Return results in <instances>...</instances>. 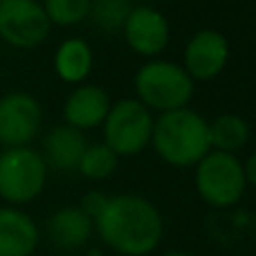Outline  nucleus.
Wrapping results in <instances>:
<instances>
[{"mask_svg": "<svg viewBox=\"0 0 256 256\" xmlns=\"http://www.w3.org/2000/svg\"><path fill=\"white\" fill-rule=\"evenodd\" d=\"M94 232L104 245L122 256H148L160 248L164 220L160 209L144 196L120 194L108 198L94 218Z\"/></svg>", "mask_w": 256, "mask_h": 256, "instance_id": "f257e3e1", "label": "nucleus"}, {"mask_svg": "<svg viewBox=\"0 0 256 256\" xmlns=\"http://www.w3.org/2000/svg\"><path fill=\"white\" fill-rule=\"evenodd\" d=\"M150 144L155 153L171 166H196L212 150L209 122L189 106L162 112L155 117Z\"/></svg>", "mask_w": 256, "mask_h": 256, "instance_id": "f03ea898", "label": "nucleus"}, {"mask_svg": "<svg viewBox=\"0 0 256 256\" xmlns=\"http://www.w3.org/2000/svg\"><path fill=\"white\" fill-rule=\"evenodd\" d=\"M194 79L184 72L180 63L150 58L135 72L137 102L144 104L150 112H171L186 108L194 97Z\"/></svg>", "mask_w": 256, "mask_h": 256, "instance_id": "7ed1b4c3", "label": "nucleus"}, {"mask_svg": "<svg viewBox=\"0 0 256 256\" xmlns=\"http://www.w3.org/2000/svg\"><path fill=\"white\" fill-rule=\"evenodd\" d=\"M196 191L209 207L227 209L240 202L248 189L243 162L232 153L209 150L196 164Z\"/></svg>", "mask_w": 256, "mask_h": 256, "instance_id": "20e7f679", "label": "nucleus"}, {"mask_svg": "<svg viewBox=\"0 0 256 256\" xmlns=\"http://www.w3.org/2000/svg\"><path fill=\"white\" fill-rule=\"evenodd\" d=\"M48 182V166L32 146L4 148L0 153V198L9 204H27L36 200Z\"/></svg>", "mask_w": 256, "mask_h": 256, "instance_id": "39448f33", "label": "nucleus"}, {"mask_svg": "<svg viewBox=\"0 0 256 256\" xmlns=\"http://www.w3.org/2000/svg\"><path fill=\"white\" fill-rule=\"evenodd\" d=\"M155 117L137 99H120L110 106L104 122V144L120 158L137 155L150 144Z\"/></svg>", "mask_w": 256, "mask_h": 256, "instance_id": "423d86ee", "label": "nucleus"}, {"mask_svg": "<svg viewBox=\"0 0 256 256\" xmlns=\"http://www.w3.org/2000/svg\"><path fill=\"white\" fill-rule=\"evenodd\" d=\"M52 22L38 0H0V38L18 50L38 48Z\"/></svg>", "mask_w": 256, "mask_h": 256, "instance_id": "0eeeda50", "label": "nucleus"}, {"mask_svg": "<svg viewBox=\"0 0 256 256\" xmlns=\"http://www.w3.org/2000/svg\"><path fill=\"white\" fill-rule=\"evenodd\" d=\"M43 110L27 92H9L0 99V144L7 148L30 146L38 135Z\"/></svg>", "mask_w": 256, "mask_h": 256, "instance_id": "6e6552de", "label": "nucleus"}, {"mask_svg": "<svg viewBox=\"0 0 256 256\" xmlns=\"http://www.w3.org/2000/svg\"><path fill=\"white\" fill-rule=\"evenodd\" d=\"M230 61V40L218 30H198L184 48L182 68L194 81L216 79Z\"/></svg>", "mask_w": 256, "mask_h": 256, "instance_id": "1a4fd4ad", "label": "nucleus"}, {"mask_svg": "<svg viewBox=\"0 0 256 256\" xmlns=\"http://www.w3.org/2000/svg\"><path fill=\"white\" fill-rule=\"evenodd\" d=\"M122 32H124V38L132 52L150 58L162 54L171 40V25H168L166 16L148 4L132 7Z\"/></svg>", "mask_w": 256, "mask_h": 256, "instance_id": "9d476101", "label": "nucleus"}, {"mask_svg": "<svg viewBox=\"0 0 256 256\" xmlns=\"http://www.w3.org/2000/svg\"><path fill=\"white\" fill-rule=\"evenodd\" d=\"M112 102L108 92L97 84H81L68 94L63 104V120L76 130H90L106 122Z\"/></svg>", "mask_w": 256, "mask_h": 256, "instance_id": "9b49d317", "label": "nucleus"}, {"mask_svg": "<svg viewBox=\"0 0 256 256\" xmlns=\"http://www.w3.org/2000/svg\"><path fill=\"white\" fill-rule=\"evenodd\" d=\"M50 243L63 252H74L88 245L94 234V222L76 207H61L48 218L45 225Z\"/></svg>", "mask_w": 256, "mask_h": 256, "instance_id": "f8f14e48", "label": "nucleus"}, {"mask_svg": "<svg viewBox=\"0 0 256 256\" xmlns=\"http://www.w3.org/2000/svg\"><path fill=\"white\" fill-rule=\"evenodd\" d=\"M40 232L32 216L18 207H0V256H32Z\"/></svg>", "mask_w": 256, "mask_h": 256, "instance_id": "ddd939ff", "label": "nucleus"}, {"mask_svg": "<svg viewBox=\"0 0 256 256\" xmlns=\"http://www.w3.org/2000/svg\"><path fill=\"white\" fill-rule=\"evenodd\" d=\"M86 148H88V140L84 130L61 124L52 128L43 140L45 166H52L56 171H74Z\"/></svg>", "mask_w": 256, "mask_h": 256, "instance_id": "4468645a", "label": "nucleus"}, {"mask_svg": "<svg viewBox=\"0 0 256 256\" xmlns=\"http://www.w3.org/2000/svg\"><path fill=\"white\" fill-rule=\"evenodd\" d=\"M94 63L92 48L86 38L70 36L54 52V72L66 84H84Z\"/></svg>", "mask_w": 256, "mask_h": 256, "instance_id": "2eb2a0df", "label": "nucleus"}, {"mask_svg": "<svg viewBox=\"0 0 256 256\" xmlns=\"http://www.w3.org/2000/svg\"><path fill=\"white\" fill-rule=\"evenodd\" d=\"M248 142H250V124L245 117L234 115V112H225V115H218L209 122L212 150L236 155V150H240Z\"/></svg>", "mask_w": 256, "mask_h": 256, "instance_id": "dca6fc26", "label": "nucleus"}, {"mask_svg": "<svg viewBox=\"0 0 256 256\" xmlns=\"http://www.w3.org/2000/svg\"><path fill=\"white\" fill-rule=\"evenodd\" d=\"M117 166H120V155L102 142V144H88L76 171L88 180H106L115 173Z\"/></svg>", "mask_w": 256, "mask_h": 256, "instance_id": "f3484780", "label": "nucleus"}, {"mask_svg": "<svg viewBox=\"0 0 256 256\" xmlns=\"http://www.w3.org/2000/svg\"><path fill=\"white\" fill-rule=\"evenodd\" d=\"M130 9V2L126 0H92L88 18L104 32H117L124 27Z\"/></svg>", "mask_w": 256, "mask_h": 256, "instance_id": "a211bd4d", "label": "nucleus"}, {"mask_svg": "<svg viewBox=\"0 0 256 256\" xmlns=\"http://www.w3.org/2000/svg\"><path fill=\"white\" fill-rule=\"evenodd\" d=\"M92 0H43V9L52 25L70 27L86 20Z\"/></svg>", "mask_w": 256, "mask_h": 256, "instance_id": "6ab92c4d", "label": "nucleus"}, {"mask_svg": "<svg viewBox=\"0 0 256 256\" xmlns=\"http://www.w3.org/2000/svg\"><path fill=\"white\" fill-rule=\"evenodd\" d=\"M106 202H108V196L104 194V191H97V189H92V191H88V194L81 198V202H79V209L86 214V216H90L92 218V222H94V218L102 214V209L106 207Z\"/></svg>", "mask_w": 256, "mask_h": 256, "instance_id": "aec40b11", "label": "nucleus"}, {"mask_svg": "<svg viewBox=\"0 0 256 256\" xmlns=\"http://www.w3.org/2000/svg\"><path fill=\"white\" fill-rule=\"evenodd\" d=\"M243 171H245V180H248V184L256 186V150L250 153V158L243 162Z\"/></svg>", "mask_w": 256, "mask_h": 256, "instance_id": "412c9836", "label": "nucleus"}, {"mask_svg": "<svg viewBox=\"0 0 256 256\" xmlns=\"http://www.w3.org/2000/svg\"><path fill=\"white\" fill-rule=\"evenodd\" d=\"M162 256H191L189 252H178V250H176V252H166V254H162Z\"/></svg>", "mask_w": 256, "mask_h": 256, "instance_id": "4be33fe9", "label": "nucleus"}, {"mask_svg": "<svg viewBox=\"0 0 256 256\" xmlns=\"http://www.w3.org/2000/svg\"><path fill=\"white\" fill-rule=\"evenodd\" d=\"M126 2H130V0H126Z\"/></svg>", "mask_w": 256, "mask_h": 256, "instance_id": "5701e85b", "label": "nucleus"}]
</instances>
